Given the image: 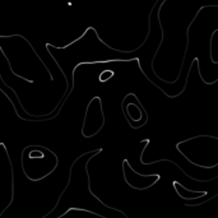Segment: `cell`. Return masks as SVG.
Instances as JSON below:
<instances>
[{"instance_id":"cell-2","label":"cell","mask_w":218,"mask_h":218,"mask_svg":"<svg viewBox=\"0 0 218 218\" xmlns=\"http://www.w3.org/2000/svg\"><path fill=\"white\" fill-rule=\"evenodd\" d=\"M29 159H33V158H45V153H42V151H33L31 152L28 154Z\"/></svg>"},{"instance_id":"cell-3","label":"cell","mask_w":218,"mask_h":218,"mask_svg":"<svg viewBox=\"0 0 218 218\" xmlns=\"http://www.w3.org/2000/svg\"><path fill=\"white\" fill-rule=\"evenodd\" d=\"M91 29H92V31H94V33H96V36H97V38H98V40H100V41L102 42V43H103V45H105V46H107V43H106V42H105V41H102V40H101V38H100V36H98V33H97V31H96V29H94V28H93V27H91ZM109 49H111V50H112V51H118V52H123V51H121V50H118V49H112V47H111V46H109Z\"/></svg>"},{"instance_id":"cell-1","label":"cell","mask_w":218,"mask_h":218,"mask_svg":"<svg viewBox=\"0 0 218 218\" xmlns=\"http://www.w3.org/2000/svg\"><path fill=\"white\" fill-rule=\"evenodd\" d=\"M115 75V73L112 72V70H103L102 73L100 74V77H98V80H100L101 83H105V82H107L109 79H111L112 77Z\"/></svg>"}]
</instances>
